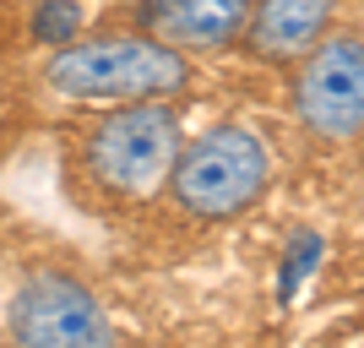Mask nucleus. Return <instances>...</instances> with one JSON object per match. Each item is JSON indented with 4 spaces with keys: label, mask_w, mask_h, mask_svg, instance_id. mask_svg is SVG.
<instances>
[{
    "label": "nucleus",
    "mask_w": 364,
    "mask_h": 348,
    "mask_svg": "<svg viewBox=\"0 0 364 348\" xmlns=\"http://www.w3.org/2000/svg\"><path fill=\"white\" fill-rule=\"evenodd\" d=\"M185 125L180 109L152 98V104H114L98 109L71 147V169L98 201L114 207H141L158 201L168 185V169L180 158Z\"/></svg>",
    "instance_id": "2"
},
{
    "label": "nucleus",
    "mask_w": 364,
    "mask_h": 348,
    "mask_svg": "<svg viewBox=\"0 0 364 348\" xmlns=\"http://www.w3.org/2000/svg\"><path fill=\"white\" fill-rule=\"evenodd\" d=\"M310 348H364V316H348V321H337V327H326Z\"/></svg>",
    "instance_id": "9"
},
{
    "label": "nucleus",
    "mask_w": 364,
    "mask_h": 348,
    "mask_svg": "<svg viewBox=\"0 0 364 348\" xmlns=\"http://www.w3.org/2000/svg\"><path fill=\"white\" fill-rule=\"evenodd\" d=\"M250 11H256V0H152L141 11V28L191 60H207V55H223L240 44L250 28Z\"/></svg>",
    "instance_id": "6"
},
{
    "label": "nucleus",
    "mask_w": 364,
    "mask_h": 348,
    "mask_svg": "<svg viewBox=\"0 0 364 348\" xmlns=\"http://www.w3.org/2000/svg\"><path fill=\"white\" fill-rule=\"evenodd\" d=\"M28 33L38 49H60L82 38V0H38L28 16Z\"/></svg>",
    "instance_id": "8"
},
{
    "label": "nucleus",
    "mask_w": 364,
    "mask_h": 348,
    "mask_svg": "<svg viewBox=\"0 0 364 348\" xmlns=\"http://www.w3.org/2000/svg\"><path fill=\"white\" fill-rule=\"evenodd\" d=\"M343 0H256L250 28H245L240 49L261 65H294L310 44H321L332 33Z\"/></svg>",
    "instance_id": "7"
},
{
    "label": "nucleus",
    "mask_w": 364,
    "mask_h": 348,
    "mask_svg": "<svg viewBox=\"0 0 364 348\" xmlns=\"http://www.w3.org/2000/svg\"><path fill=\"white\" fill-rule=\"evenodd\" d=\"M289 115L321 147L364 142V33L332 28L289 65Z\"/></svg>",
    "instance_id": "4"
},
{
    "label": "nucleus",
    "mask_w": 364,
    "mask_h": 348,
    "mask_svg": "<svg viewBox=\"0 0 364 348\" xmlns=\"http://www.w3.org/2000/svg\"><path fill=\"white\" fill-rule=\"evenodd\" d=\"M267 191H272V152L245 120H213L207 131L185 137L164 185L174 212L196 223H234Z\"/></svg>",
    "instance_id": "3"
},
{
    "label": "nucleus",
    "mask_w": 364,
    "mask_h": 348,
    "mask_svg": "<svg viewBox=\"0 0 364 348\" xmlns=\"http://www.w3.org/2000/svg\"><path fill=\"white\" fill-rule=\"evenodd\" d=\"M6 337L11 348H120V327L98 288L65 267L22 273L6 305Z\"/></svg>",
    "instance_id": "5"
},
{
    "label": "nucleus",
    "mask_w": 364,
    "mask_h": 348,
    "mask_svg": "<svg viewBox=\"0 0 364 348\" xmlns=\"http://www.w3.org/2000/svg\"><path fill=\"white\" fill-rule=\"evenodd\" d=\"M38 82L65 104H92V109L152 104V98L180 104L196 88V60L147 28H104L49 49Z\"/></svg>",
    "instance_id": "1"
}]
</instances>
